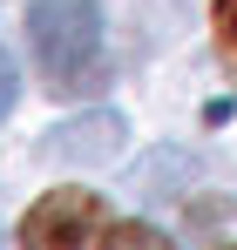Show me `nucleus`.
Here are the masks:
<instances>
[{"label": "nucleus", "instance_id": "nucleus-5", "mask_svg": "<svg viewBox=\"0 0 237 250\" xmlns=\"http://www.w3.org/2000/svg\"><path fill=\"white\" fill-rule=\"evenodd\" d=\"M210 21H217V47H224V61L237 68V0H217Z\"/></svg>", "mask_w": 237, "mask_h": 250}, {"label": "nucleus", "instance_id": "nucleus-2", "mask_svg": "<svg viewBox=\"0 0 237 250\" xmlns=\"http://www.w3.org/2000/svg\"><path fill=\"white\" fill-rule=\"evenodd\" d=\"M102 230V196L95 189H47L21 216V250H81Z\"/></svg>", "mask_w": 237, "mask_h": 250}, {"label": "nucleus", "instance_id": "nucleus-3", "mask_svg": "<svg viewBox=\"0 0 237 250\" xmlns=\"http://www.w3.org/2000/svg\"><path fill=\"white\" fill-rule=\"evenodd\" d=\"M122 149V122L116 115H88V122L54 128V156H116Z\"/></svg>", "mask_w": 237, "mask_h": 250}, {"label": "nucleus", "instance_id": "nucleus-6", "mask_svg": "<svg viewBox=\"0 0 237 250\" xmlns=\"http://www.w3.org/2000/svg\"><path fill=\"white\" fill-rule=\"evenodd\" d=\"M14 95H21V75H14V61H7V47H0V115L14 108Z\"/></svg>", "mask_w": 237, "mask_h": 250}, {"label": "nucleus", "instance_id": "nucleus-7", "mask_svg": "<svg viewBox=\"0 0 237 250\" xmlns=\"http://www.w3.org/2000/svg\"><path fill=\"white\" fill-rule=\"evenodd\" d=\"M224 250H237V244H224Z\"/></svg>", "mask_w": 237, "mask_h": 250}, {"label": "nucleus", "instance_id": "nucleus-1", "mask_svg": "<svg viewBox=\"0 0 237 250\" xmlns=\"http://www.w3.org/2000/svg\"><path fill=\"white\" fill-rule=\"evenodd\" d=\"M27 47L47 88H81L102 68V14L95 0H27Z\"/></svg>", "mask_w": 237, "mask_h": 250}, {"label": "nucleus", "instance_id": "nucleus-4", "mask_svg": "<svg viewBox=\"0 0 237 250\" xmlns=\"http://www.w3.org/2000/svg\"><path fill=\"white\" fill-rule=\"evenodd\" d=\"M102 250H176V244L163 237L156 223H116V230L102 237Z\"/></svg>", "mask_w": 237, "mask_h": 250}]
</instances>
